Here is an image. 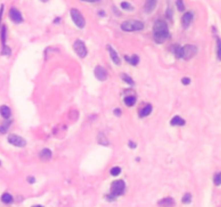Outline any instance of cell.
Wrapping results in <instances>:
<instances>
[{"label":"cell","mask_w":221,"mask_h":207,"mask_svg":"<svg viewBox=\"0 0 221 207\" xmlns=\"http://www.w3.org/2000/svg\"><path fill=\"white\" fill-rule=\"evenodd\" d=\"M2 12H3V5H1V8H0V21L2 17Z\"/></svg>","instance_id":"obj_35"},{"label":"cell","mask_w":221,"mask_h":207,"mask_svg":"<svg viewBox=\"0 0 221 207\" xmlns=\"http://www.w3.org/2000/svg\"><path fill=\"white\" fill-rule=\"evenodd\" d=\"M151 111H152V106L151 105H147L146 107H143V109L139 110V117H141V118L147 117V115L151 113Z\"/></svg>","instance_id":"obj_15"},{"label":"cell","mask_w":221,"mask_h":207,"mask_svg":"<svg viewBox=\"0 0 221 207\" xmlns=\"http://www.w3.org/2000/svg\"><path fill=\"white\" fill-rule=\"evenodd\" d=\"M181 82L184 85H188V84H190V82H191V80L189 79V78H182L181 79Z\"/></svg>","instance_id":"obj_32"},{"label":"cell","mask_w":221,"mask_h":207,"mask_svg":"<svg viewBox=\"0 0 221 207\" xmlns=\"http://www.w3.org/2000/svg\"><path fill=\"white\" fill-rule=\"evenodd\" d=\"M107 49H108L109 53H110V56H111V58H112L113 63H114L115 65H120V64H121V60H120V57H119L118 53H117V52L113 50L112 46L108 45V46H107Z\"/></svg>","instance_id":"obj_13"},{"label":"cell","mask_w":221,"mask_h":207,"mask_svg":"<svg viewBox=\"0 0 221 207\" xmlns=\"http://www.w3.org/2000/svg\"><path fill=\"white\" fill-rule=\"evenodd\" d=\"M197 53V48L194 45L188 44L180 48V52H179V58H183L186 60L191 59L194 55Z\"/></svg>","instance_id":"obj_3"},{"label":"cell","mask_w":221,"mask_h":207,"mask_svg":"<svg viewBox=\"0 0 221 207\" xmlns=\"http://www.w3.org/2000/svg\"><path fill=\"white\" fill-rule=\"evenodd\" d=\"M74 52H76L81 58H84V57L86 56V54H88L86 46H85L83 41H81V40H77V41L74 42Z\"/></svg>","instance_id":"obj_6"},{"label":"cell","mask_w":221,"mask_h":207,"mask_svg":"<svg viewBox=\"0 0 221 207\" xmlns=\"http://www.w3.org/2000/svg\"><path fill=\"white\" fill-rule=\"evenodd\" d=\"M136 103V98L134 97V96H126L125 98H124V104L127 106V107H132L134 106Z\"/></svg>","instance_id":"obj_19"},{"label":"cell","mask_w":221,"mask_h":207,"mask_svg":"<svg viewBox=\"0 0 221 207\" xmlns=\"http://www.w3.org/2000/svg\"><path fill=\"white\" fill-rule=\"evenodd\" d=\"M184 120L181 118V117H178V115H176V117H174V118L172 119V121H171V124L172 125H177V126H182V125H184Z\"/></svg>","instance_id":"obj_17"},{"label":"cell","mask_w":221,"mask_h":207,"mask_svg":"<svg viewBox=\"0 0 221 207\" xmlns=\"http://www.w3.org/2000/svg\"><path fill=\"white\" fill-rule=\"evenodd\" d=\"M52 157V152L49 149H43L41 152H40V159L43 160V161H48Z\"/></svg>","instance_id":"obj_16"},{"label":"cell","mask_w":221,"mask_h":207,"mask_svg":"<svg viewBox=\"0 0 221 207\" xmlns=\"http://www.w3.org/2000/svg\"><path fill=\"white\" fill-rule=\"evenodd\" d=\"M9 16L12 22H14L16 24H20L23 22V16L21 14V12L15 8H11L10 12H9Z\"/></svg>","instance_id":"obj_8"},{"label":"cell","mask_w":221,"mask_h":207,"mask_svg":"<svg viewBox=\"0 0 221 207\" xmlns=\"http://www.w3.org/2000/svg\"><path fill=\"white\" fill-rule=\"evenodd\" d=\"M121 113H122V112H121V109H119V108L114 109V114H115V115H119V117H120Z\"/></svg>","instance_id":"obj_33"},{"label":"cell","mask_w":221,"mask_h":207,"mask_svg":"<svg viewBox=\"0 0 221 207\" xmlns=\"http://www.w3.org/2000/svg\"><path fill=\"white\" fill-rule=\"evenodd\" d=\"M1 201L3 203H5V204H10V203H12V201H13V197H12V195L9 194V193H5V194H2V196H1Z\"/></svg>","instance_id":"obj_20"},{"label":"cell","mask_w":221,"mask_h":207,"mask_svg":"<svg viewBox=\"0 0 221 207\" xmlns=\"http://www.w3.org/2000/svg\"><path fill=\"white\" fill-rule=\"evenodd\" d=\"M159 206L160 207H174L175 206V201L173 197H165L159 201Z\"/></svg>","instance_id":"obj_12"},{"label":"cell","mask_w":221,"mask_h":207,"mask_svg":"<svg viewBox=\"0 0 221 207\" xmlns=\"http://www.w3.org/2000/svg\"><path fill=\"white\" fill-rule=\"evenodd\" d=\"M125 190V183L123 180H115L113 181L111 184V190H110V196L114 198V197L119 196L124 193Z\"/></svg>","instance_id":"obj_4"},{"label":"cell","mask_w":221,"mask_h":207,"mask_svg":"<svg viewBox=\"0 0 221 207\" xmlns=\"http://www.w3.org/2000/svg\"><path fill=\"white\" fill-rule=\"evenodd\" d=\"M98 143L100 145H103V146H108V140H107V138L104 134H99L98 135Z\"/></svg>","instance_id":"obj_22"},{"label":"cell","mask_w":221,"mask_h":207,"mask_svg":"<svg viewBox=\"0 0 221 207\" xmlns=\"http://www.w3.org/2000/svg\"><path fill=\"white\" fill-rule=\"evenodd\" d=\"M128 146L131 148H136V143H134L133 141H128Z\"/></svg>","instance_id":"obj_34"},{"label":"cell","mask_w":221,"mask_h":207,"mask_svg":"<svg viewBox=\"0 0 221 207\" xmlns=\"http://www.w3.org/2000/svg\"><path fill=\"white\" fill-rule=\"evenodd\" d=\"M121 78H122V80L124 82H126L127 84H129V85H134V80H133L129 76H127V74H121Z\"/></svg>","instance_id":"obj_21"},{"label":"cell","mask_w":221,"mask_h":207,"mask_svg":"<svg viewBox=\"0 0 221 207\" xmlns=\"http://www.w3.org/2000/svg\"><path fill=\"white\" fill-rule=\"evenodd\" d=\"M125 60H127L128 63L133 66H136V65L139 63V57L137 55H133L132 57H128V56H125Z\"/></svg>","instance_id":"obj_18"},{"label":"cell","mask_w":221,"mask_h":207,"mask_svg":"<svg viewBox=\"0 0 221 207\" xmlns=\"http://www.w3.org/2000/svg\"><path fill=\"white\" fill-rule=\"evenodd\" d=\"M157 0H146V3H145V7H143V10L147 13H151L154 11L155 7H157Z\"/></svg>","instance_id":"obj_11"},{"label":"cell","mask_w":221,"mask_h":207,"mask_svg":"<svg viewBox=\"0 0 221 207\" xmlns=\"http://www.w3.org/2000/svg\"><path fill=\"white\" fill-rule=\"evenodd\" d=\"M28 181L31 183H34L35 182V178L34 177H28Z\"/></svg>","instance_id":"obj_36"},{"label":"cell","mask_w":221,"mask_h":207,"mask_svg":"<svg viewBox=\"0 0 221 207\" xmlns=\"http://www.w3.org/2000/svg\"><path fill=\"white\" fill-rule=\"evenodd\" d=\"M120 172H121V168L120 167H113L112 169L110 171V174H111L112 176H118Z\"/></svg>","instance_id":"obj_29"},{"label":"cell","mask_w":221,"mask_h":207,"mask_svg":"<svg viewBox=\"0 0 221 207\" xmlns=\"http://www.w3.org/2000/svg\"><path fill=\"white\" fill-rule=\"evenodd\" d=\"M41 1H42V2H48L49 0H41Z\"/></svg>","instance_id":"obj_39"},{"label":"cell","mask_w":221,"mask_h":207,"mask_svg":"<svg viewBox=\"0 0 221 207\" xmlns=\"http://www.w3.org/2000/svg\"><path fill=\"white\" fill-rule=\"evenodd\" d=\"M8 141L15 147H25L26 146V140L24 138H22L19 135H15V134H11L8 136Z\"/></svg>","instance_id":"obj_7"},{"label":"cell","mask_w":221,"mask_h":207,"mask_svg":"<svg viewBox=\"0 0 221 207\" xmlns=\"http://www.w3.org/2000/svg\"><path fill=\"white\" fill-rule=\"evenodd\" d=\"M83 1H86V2H97L99 0H83Z\"/></svg>","instance_id":"obj_37"},{"label":"cell","mask_w":221,"mask_h":207,"mask_svg":"<svg viewBox=\"0 0 221 207\" xmlns=\"http://www.w3.org/2000/svg\"><path fill=\"white\" fill-rule=\"evenodd\" d=\"M5 38H7V28H5V26H2V28H1V41H2L3 45H5Z\"/></svg>","instance_id":"obj_23"},{"label":"cell","mask_w":221,"mask_h":207,"mask_svg":"<svg viewBox=\"0 0 221 207\" xmlns=\"http://www.w3.org/2000/svg\"><path fill=\"white\" fill-rule=\"evenodd\" d=\"M191 200H192L191 194H190V193H187V194H184L183 197H182V203L189 204V203H191Z\"/></svg>","instance_id":"obj_25"},{"label":"cell","mask_w":221,"mask_h":207,"mask_svg":"<svg viewBox=\"0 0 221 207\" xmlns=\"http://www.w3.org/2000/svg\"><path fill=\"white\" fill-rule=\"evenodd\" d=\"M94 74L99 81H105V80H107V77H108L106 69L102 66H96V68L94 70Z\"/></svg>","instance_id":"obj_9"},{"label":"cell","mask_w":221,"mask_h":207,"mask_svg":"<svg viewBox=\"0 0 221 207\" xmlns=\"http://www.w3.org/2000/svg\"><path fill=\"white\" fill-rule=\"evenodd\" d=\"M0 114L2 115V118H5V120H8V119L11 117V109L8 107V106H1L0 107Z\"/></svg>","instance_id":"obj_14"},{"label":"cell","mask_w":221,"mask_h":207,"mask_svg":"<svg viewBox=\"0 0 221 207\" xmlns=\"http://www.w3.org/2000/svg\"><path fill=\"white\" fill-rule=\"evenodd\" d=\"M192 20H193V14H192L191 12L184 13L181 19V24L183 26V28H188L190 26V24H191Z\"/></svg>","instance_id":"obj_10"},{"label":"cell","mask_w":221,"mask_h":207,"mask_svg":"<svg viewBox=\"0 0 221 207\" xmlns=\"http://www.w3.org/2000/svg\"><path fill=\"white\" fill-rule=\"evenodd\" d=\"M214 182H215V184H216V186H220V183H221V174H220V172H217L216 175H215Z\"/></svg>","instance_id":"obj_27"},{"label":"cell","mask_w":221,"mask_h":207,"mask_svg":"<svg viewBox=\"0 0 221 207\" xmlns=\"http://www.w3.org/2000/svg\"><path fill=\"white\" fill-rule=\"evenodd\" d=\"M145 25L143 22L136 20H127L123 22L121 24V29L124 31H137V30H143Z\"/></svg>","instance_id":"obj_2"},{"label":"cell","mask_w":221,"mask_h":207,"mask_svg":"<svg viewBox=\"0 0 221 207\" xmlns=\"http://www.w3.org/2000/svg\"><path fill=\"white\" fill-rule=\"evenodd\" d=\"M70 15H71L72 22L77 25V27L83 28L84 26H85V20H84L83 15L81 14L77 9H71L70 10Z\"/></svg>","instance_id":"obj_5"},{"label":"cell","mask_w":221,"mask_h":207,"mask_svg":"<svg viewBox=\"0 0 221 207\" xmlns=\"http://www.w3.org/2000/svg\"><path fill=\"white\" fill-rule=\"evenodd\" d=\"M169 37L168 26L162 20H157L153 26V39L157 43H163Z\"/></svg>","instance_id":"obj_1"},{"label":"cell","mask_w":221,"mask_h":207,"mask_svg":"<svg viewBox=\"0 0 221 207\" xmlns=\"http://www.w3.org/2000/svg\"><path fill=\"white\" fill-rule=\"evenodd\" d=\"M176 5H177V9L180 11V12H182V11L184 10V5H183V1L182 0H177Z\"/></svg>","instance_id":"obj_26"},{"label":"cell","mask_w":221,"mask_h":207,"mask_svg":"<svg viewBox=\"0 0 221 207\" xmlns=\"http://www.w3.org/2000/svg\"><path fill=\"white\" fill-rule=\"evenodd\" d=\"M121 8H122L123 10H132L133 7L131 3H128V2H125V1H123L122 3H121Z\"/></svg>","instance_id":"obj_28"},{"label":"cell","mask_w":221,"mask_h":207,"mask_svg":"<svg viewBox=\"0 0 221 207\" xmlns=\"http://www.w3.org/2000/svg\"><path fill=\"white\" fill-rule=\"evenodd\" d=\"M220 40H219V39H218V40H217V53H218V58H219V59H220V57H221V56H220Z\"/></svg>","instance_id":"obj_31"},{"label":"cell","mask_w":221,"mask_h":207,"mask_svg":"<svg viewBox=\"0 0 221 207\" xmlns=\"http://www.w3.org/2000/svg\"><path fill=\"white\" fill-rule=\"evenodd\" d=\"M1 54L2 55H10L11 54V50L10 48H8L7 45H3V50H2V52H1Z\"/></svg>","instance_id":"obj_30"},{"label":"cell","mask_w":221,"mask_h":207,"mask_svg":"<svg viewBox=\"0 0 221 207\" xmlns=\"http://www.w3.org/2000/svg\"><path fill=\"white\" fill-rule=\"evenodd\" d=\"M33 207H43V206H41V205H36V206H33Z\"/></svg>","instance_id":"obj_38"},{"label":"cell","mask_w":221,"mask_h":207,"mask_svg":"<svg viewBox=\"0 0 221 207\" xmlns=\"http://www.w3.org/2000/svg\"><path fill=\"white\" fill-rule=\"evenodd\" d=\"M11 124V121H8L7 123L5 124H2L1 126H0V133H2V134H5L7 131H8V128H9V125Z\"/></svg>","instance_id":"obj_24"}]
</instances>
